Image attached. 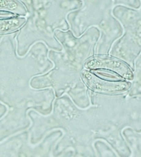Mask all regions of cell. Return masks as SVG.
Segmentation results:
<instances>
[{"label":"cell","mask_w":141,"mask_h":157,"mask_svg":"<svg viewBox=\"0 0 141 157\" xmlns=\"http://www.w3.org/2000/svg\"><path fill=\"white\" fill-rule=\"evenodd\" d=\"M89 69H107L115 71L125 78L132 79L133 74L123 62L108 57H98L89 59L85 64Z\"/></svg>","instance_id":"cell-1"},{"label":"cell","mask_w":141,"mask_h":157,"mask_svg":"<svg viewBox=\"0 0 141 157\" xmlns=\"http://www.w3.org/2000/svg\"><path fill=\"white\" fill-rule=\"evenodd\" d=\"M6 8L10 9H15L16 11H18L19 9V6H18V4L16 3L15 2L12 1H0V9Z\"/></svg>","instance_id":"cell-4"},{"label":"cell","mask_w":141,"mask_h":157,"mask_svg":"<svg viewBox=\"0 0 141 157\" xmlns=\"http://www.w3.org/2000/svg\"><path fill=\"white\" fill-rule=\"evenodd\" d=\"M25 21L24 18H16L8 20H0V33L18 29Z\"/></svg>","instance_id":"cell-3"},{"label":"cell","mask_w":141,"mask_h":157,"mask_svg":"<svg viewBox=\"0 0 141 157\" xmlns=\"http://www.w3.org/2000/svg\"><path fill=\"white\" fill-rule=\"evenodd\" d=\"M83 78L87 86L92 90L105 93H117L126 90L130 86L125 82H107L100 79L89 71H83Z\"/></svg>","instance_id":"cell-2"}]
</instances>
